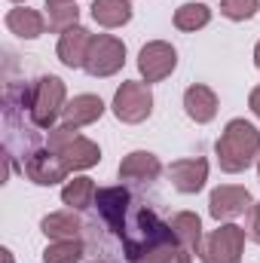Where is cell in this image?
I'll use <instances>...</instances> for the list:
<instances>
[{"instance_id": "1", "label": "cell", "mask_w": 260, "mask_h": 263, "mask_svg": "<svg viewBox=\"0 0 260 263\" xmlns=\"http://www.w3.org/2000/svg\"><path fill=\"white\" fill-rule=\"evenodd\" d=\"M120 239H123V251L132 263L153 254L156 248H165V245L178 242L175 233H172V223H162L156 217V211H150V208H135L132 211Z\"/></svg>"}, {"instance_id": "2", "label": "cell", "mask_w": 260, "mask_h": 263, "mask_svg": "<svg viewBox=\"0 0 260 263\" xmlns=\"http://www.w3.org/2000/svg\"><path fill=\"white\" fill-rule=\"evenodd\" d=\"M214 150H217L220 168L227 175H239V172H245L254 162V156L260 153V132L251 123H245V120H233V123H227L224 135L217 138Z\"/></svg>"}, {"instance_id": "3", "label": "cell", "mask_w": 260, "mask_h": 263, "mask_svg": "<svg viewBox=\"0 0 260 263\" xmlns=\"http://www.w3.org/2000/svg\"><path fill=\"white\" fill-rule=\"evenodd\" d=\"M49 150L59 153V159L65 162L70 172H80V168H92L98 159H101V150L98 144H92L89 138H80L73 126H59V129H49Z\"/></svg>"}, {"instance_id": "4", "label": "cell", "mask_w": 260, "mask_h": 263, "mask_svg": "<svg viewBox=\"0 0 260 263\" xmlns=\"http://www.w3.org/2000/svg\"><path fill=\"white\" fill-rule=\"evenodd\" d=\"M28 110L34 126L52 129L59 114H65V83L59 77H40L28 92Z\"/></svg>"}, {"instance_id": "5", "label": "cell", "mask_w": 260, "mask_h": 263, "mask_svg": "<svg viewBox=\"0 0 260 263\" xmlns=\"http://www.w3.org/2000/svg\"><path fill=\"white\" fill-rule=\"evenodd\" d=\"M242 248H245V230L236 223H227L202 242L199 257H202V263H239Z\"/></svg>"}, {"instance_id": "6", "label": "cell", "mask_w": 260, "mask_h": 263, "mask_svg": "<svg viewBox=\"0 0 260 263\" xmlns=\"http://www.w3.org/2000/svg\"><path fill=\"white\" fill-rule=\"evenodd\" d=\"M150 110H153L150 86L129 80V83H123L117 89V95H114V114H117V120L135 126V123H144L150 117Z\"/></svg>"}, {"instance_id": "7", "label": "cell", "mask_w": 260, "mask_h": 263, "mask_svg": "<svg viewBox=\"0 0 260 263\" xmlns=\"http://www.w3.org/2000/svg\"><path fill=\"white\" fill-rule=\"evenodd\" d=\"M123 62H126V46L110 34H98V37H92V46H89L83 67L92 77H110L123 67Z\"/></svg>"}, {"instance_id": "8", "label": "cell", "mask_w": 260, "mask_h": 263, "mask_svg": "<svg viewBox=\"0 0 260 263\" xmlns=\"http://www.w3.org/2000/svg\"><path fill=\"white\" fill-rule=\"evenodd\" d=\"M175 65H178V52H175L169 43H162V40L147 43V46L141 49V55H138V70H141V77H144L147 83L165 80V77L175 70Z\"/></svg>"}, {"instance_id": "9", "label": "cell", "mask_w": 260, "mask_h": 263, "mask_svg": "<svg viewBox=\"0 0 260 263\" xmlns=\"http://www.w3.org/2000/svg\"><path fill=\"white\" fill-rule=\"evenodd\" d=\"M95 205H98L104 223L110 227V233H114V236H123L126 220H129V205H132L129 193H126L123 187H104V190H98Z\"/></svg>"}, {"instance_id": "10", "label": "cell", "mask_w": 260, "mask_h": 263, "mask_svg": "<svg viewBox=\"0 0 260 263\" xmlns=\"http://www.w3.org/2000/svg\"><path fill=\"white\" fill-rule=\"evenodd\" d=\"M67 172L70 168L59 159V153H52V150H37V153H31L25 159V175L34 184H40V187H52V184L65 181Z\"/></svg>"}, {"instance_id": "11", "label": "cell", "mask_w": 260, "mask_h": 263, "mask_svg": "<svg viewBox=\"0 0 260 263\" xmlns=\"http://www.w3.org/2000/svg\"><path fill=\"white\" fill-rule=\"evenodd\" d=\"M248 208H251V193L245 187H233V184L217 187L211 193V199H208V211L217 220H233V217L245 214Z\"/></svg>"}, {"instance_id": "12", "label": "cell", "mask_w": 260, "mask_h": 263, "mask_svg": "<svg viewBox=\"0 0 260 263\" xmlns=\"http://www.w3.org/2000/svg\"><path fill=\"white\" fill-rule=\"evenodd\" d=\"M169 178H172L175 190H181V193H199L205 187V181H208V162L202 156H196V159H178V162L169 165Z\"/></svg>"}, {"instance_id": "13", "label": "cell", "mask_w": 260, "mask_h": 263, "mask_svg": "<svg viewBox=\"0 0 260 263\" xmlns=\"http://www.w3.org/2000/svg\"><path fill=\"white\" fill-rule=\"evenodd\" d=\"M89 46H92V34L77 25V28H70V31L62 34V40H59V59L67 67H83L86 65V55H89Z\"/></svg>"}, {"instance_id": "14", "label": "cell", "mask_w": 260, "mask_h": 263, "mask_svg": "<svg viewBox=\"0 0 260 263\" xmlns=\"http://www.w3.org/2000/svg\"><path fill=\"white\" fill-rule=\"evenodd\" d=\"M101 114H104V101L98 95H77V98H70L65 104L62 117H65L67 126L80 129V126H89V123L101 120Z\"/></svg>"}, {"instance_id": "15", "label": "cell", "mask_w": 260, "mask_h": 263, "mask_svg": "<svg viewBox=\"0 0 260 263\" xmlns=\"http://www.w3.org/2000/svg\"><path fill=\"white\" fill-rule=\"evenodd\" d=\"M159 172H162L159 159L147 150H135L120 162V178L123 181H156Z\"/></svg>"}, {"instance_id": "16", "label": "cell", "mask_w": 260, "mask_h": 263, "mask_svg": "<svg viewBox=\"0 0 260 263\" xmlns=\"http://www.w3.org/2000/svg\"><path fill=\"white\" fill-rule=\"evenodd\" d=\"M184 107H187V117L196 123H211L214 114H217V95L208 89V86H190L184 92Z\"/></svg>"}, {"instance_id": "17", "label": "cell", "mask_w": 260, "mask_h": 263, "mask_svg": "<svg viewBox=\"0 0 260 263\" xmlns=\"http://www.w3.org/2000/svg\"><path fill=\"white\" fill-rule=\"evenodd\" d=\"M172 233H175V239L187 248V251H202V223H199V217H196L193 211H181V214H175L172 217Z\"/></svg>"}, {"instance_id": "18", "label": "cell", "mask_w": 260, "mask_h": 263, "mask_svg": "<svg viewBox=\"0 0 260 263\" xmlns=\"http://www.w3.org/2000/svg\"><path fill=\"white\" fill-rule=\"evenodd\" d=\"M40 230H43L49 239L65 242V239H77V236H80L83 223H80V217H77L73 211H55V214H46V217H43Z\"/></svg>"}, {"instance_id": "19", "label": "cell", "mask_w": 260, "mask_h": 263, "mask_svg": "<svg viewBox=\"0 0 260 263\" xmlns=\"http://www.w3.org/2000/svg\"><path fill=\"white\" fill-rule=\"evenodd\" d=\"M92 18L101 28H120L132 18L129 0H92Z\"/></svg>"}, {"instance_id": "20", "label": "cell", "mask_w": 260, "mask_h": 263, "mask_svg": "<svg viewBox=\"0 0 260 263\" xmlns=\"http://www.w3.org/2000/svg\"><path fill=\"white\" fill-rule=\"evenodd\" d=\"M6 28L15 34V37H25V40H34V37H40L43 34V28H46V22H43V15L37 12V9H12L9 15H6Z\"/></svg>"}, {"instance_id": "21", "label": "cell", "mask_w": 260, "mask_h": 263, "mask_svg": "<svg viewBox=\"0 0 260 263\" xmlns=\"http://www.w3.org/2000/svg\"><path fill=\"white\" fill-rule=\"evenodd\" d=\"M95 196H98V190H95L92 178H73V181H67V187L62 190L65 205L77 208V211H83V208H92V205H95Z\"/></svg>"}, {"instance_id": "22", "label": "cell", "mask_w": 260, "mask_h": 263, "mask_svg": "<svg viewBox=\"0 0 260 263\" xmlns=\"http://www.w3.org/2000/svg\"><path fill=\"white\" fill-rule=\"evenodd\" d=\"M208 22H211V9L205 3H184L175 12V28H181V31H199Z\"/></svg>"}, {"instance_id": "23", "label": "cell", "mask_w": 260, "mask_h": 263, "mask_svg": "<svg viewBox=\"0 0 260 263\" xmlns=\"http://www.w3.org/2000/svg\"><path fill=\"white\" fill-rule=\"evenodd\" d=\"M46 9H49V31L65 34L70 28H77V15H80L77 3H52V0H46Z\"/></svg>"}, {"instance_id": "24", "label": "cell", "mask_w": 260, "mask_h": 263, "mask_svg": "<svg viewBox=\"0 0 260 263\" xmlns=\"http://www.w3.org/2000/svg\"><path fill=\"white\" fill-rule=\"evenodd\" d=\"M83 257V242L80 239H65V242H52L43 251V263H77Z\"/></svg>"}, {"instance_id": "25", "label": "cell", "mask_w": 260, "mask_h": 263, "mask_svg": "<svg viewBox=\"0 0 260 263\" xmlns=\"http://www.w3.org/2000/svg\"><path fill=\"white\" fill-rule=\"evenodd\" d=\"M260 9V0H220V12L233 22H245Z\"/></svg>"}, {"instance_id": "26", "label": "cell", "mask_w": 260, "mask_h": 263, "mask_svg": "<svg viewBox=\"0 0 260 263\" xmlns=\"http://www.w3.org/2000/svg\"><path fill=\"white\" fill-rule=\"evenodd\" d=\"M175 254V245H165V248H156L153 254H147V257H141L138 263H169V257Z\"/></svg>"}, {"instance_id": "27", "label": "cell", "mask_w": 260, "mask_h": 263, "mask_svg": "<svg viewBox=\"0 0 260 263\" xmlns=\"http://www.w3.org/2000/svg\"><path fill=\"white\" fill-rule=\"evenodd\" d=\"M169 263H193V260H190V251L187 248H175V254L169 257Z\"/></svg>"}, {"instance_id": "28", "label": "cell", "mask_w": 260, "mask_h": 263, "mask_svg": "<svg viewBox=\"0 0 260 263\" xmlns=\"http://www.w3.org/2000/svg\"><path fill=\"white\" fill-rule=\"evenodd\" d=\"M251 239L260 242V202H257V208H254V220H251Z\"/></svg>"}, {"instance_id": "29", "label": "cell", "mask_w": 260, "mask_h": 263, "mask_svg": "<svg viewBox=\"0 0 260 263\" xmlns=\"http://www.w3.org/2000/svg\"><path fill=\"white\" fill-rule=\"evenodd\" d=\"M248 104H251V110H254V114L260 117V86L254 89V92H251V98H248Z\"/></svg>"}, {"instance_id": "30", "label": "cell", "mask_w": 260, "mask_h": 263, "mask_svg": "<svg viewBox=\"0 0 260 263\" xmlns=\"http://www.w3.org/2000/svg\"><path fill=\"white\" fill-rule=\"evenodd\" d=\"M254 65L260 67V43H257V46H254Z\"/></svg>"}, {"instance_id": "31", "label": "cell", "mask_w": 260, "mask_h": 263, "mask_svg": "<svg viewBox=\"0 0 260 263\" xmlns=\"http://www.w3.org/2000/svg\"><path fill=\"white\" fill-rule=\"evenodd\" d=\"M0 254H3V263H12V254H9V251H6V248H3V251H0Z\"/></svg>"}, {"instance_id": "32", "label": "cell", "mask_w": 260, "mask_h": 263, "mask_svg": "<svg viewBox=\"0 0 260 263\" xmlns=\"http://www.w3.org/2000/svg\"><path fill=\"white\" fill-rule=\"evenodd\" d=\"M52 3H73V0H52Z\"/></svg>"}, {"instance_id": "33", "label": "cell", "mask_w": 260, "mask_h": 263, "mask_svg": "<svg viewBox=\"0 0 260 263\" xmlns=\"http://www.w3.org/2000/svg\"><path fill=\"white\" fill-rule=\"evenodd\" d=\"M257 175H260V162H257Z\"/></svg>"}, {"instance_id": "34", "label": "cell", "mask_w": 260, "mask_h": 263, "mask_svg": "<svg viewBox=\"0 0 260 263\" xmlns=\"http://www.w3.org/2000/svg\"><path fill=\"white\" fill-rule=\"evenodd\" d=\"M15 3H25V0H15Z\"/></svg>"}]
</instances>
